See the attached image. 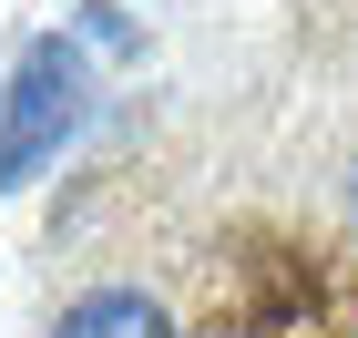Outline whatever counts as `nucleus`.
<instances>
[{
	"label": "nucleus",
	"mask_w": 358,
	"mask_h": 338,
	"mask_svg": "<svg viewBox=\"0 0 358 338\" xmlns=\"http://www.w3.org/2000/svg\"><path fill=\"white\" fill-rule=\"evenodd\" d=\"M92 103H103V72H92L83 31H41V41H21L10 83H0V195L41 185V174L83 143Z\"/></svg>",
	"instance_id": "f03ea898"
},
{
	"label": "nucleus",
	"mask_w": 358,
	"mask_h": 338,
	"mask_svg": "<svg viewBox=\"0 0 358 338\" xmlns=\"http://www.w3.org/2000/svg\"><path fill=\"white\" fill-rule=\"evenodd\" d=\"M143 287L174 338H358V103L236 143Z\"/></svg>",
	"instance_id": "f257e3e1"
},
{
	"label": "nucleus",
	"mask_w": 358,
	"mask_h": 338,
	"mask_svg": "<svg viewBox=\"0 0 358 338\" xmlns=\"http://www.w3.org/2000/svg\"><path fill=\"white\" fill-rule=\"evenodd\" d=\"M52 338H174V308L143 277H103V287H83V297H62Z\"/></svg>",
	"instance_id": "7ed1b4c3"
},
{
	"label": "nucleus",
	"mask_w": 358,
	"mask_h": 338,
	"mask_svg": "<svg viewBox=\"0 0 358 338\" xmlns=\"http://www.w3.org/2000/svg\"><path fill=\"white\" fill-rule=\"evenodd\" d=\"M307 31H328V41H358V0H287Z\"/></svg>",
	"instance_id": "39448f33"
},
{
	"label": "nucleus",
	"mask_w": 358,
	"mask_h": 338,
	"mask_svg": "<svg viewBox=\"0 0 358 338\" xmlns=\"http://www.w3.org/2000/svg\"><path fill=\"white\" fill-rule=\"evenodd\" d=\"M72 31H83V52H113V62L143 52V21L123 10V0H83V21H72Z\"/></svg>",
	"instance_id": "20e7f679"
}]
</instances>
